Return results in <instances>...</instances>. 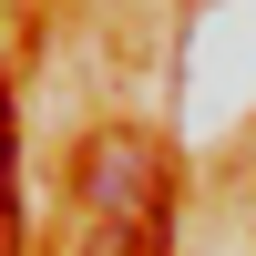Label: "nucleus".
<instances>
[{
    "label": "nucleus",
    "mask_w": 256,
    "mask_h": 256,
    "mask_svg": "<svg viewBox=\"0 0 256 256\" xmlns=\"http://www.w3.org/2000/svg\"><path fill=\"white\" fill-rule=\"evenodd\" d=\"M82 205L102 216V236L164 246V154H154V134H92L82 144Z\"/></svg>",
    "instance_id": "f257e3e1"
}]
</instances>
